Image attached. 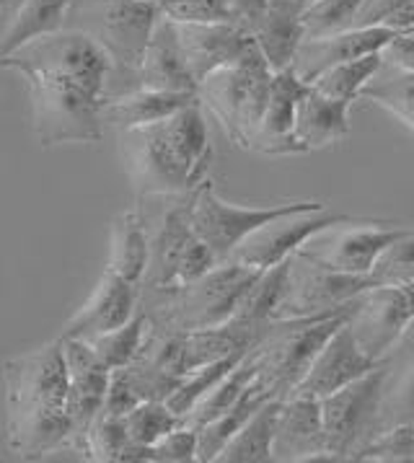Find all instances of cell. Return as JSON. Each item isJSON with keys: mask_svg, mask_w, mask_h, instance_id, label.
Here are the masks:
<instances>
[{"mask_svg": "<svg viewBox=\"0 0 414 463\" xmlns=\"http://www.w3.org/2000/svg\"><path fill=\"white\" fill-rule=\"evenodd\" d=\"M68 363V411L73 420V450L86 458V438L104 409V399L112 381L107 368L86 339L60 336Z\"/></svg>", "mask_w": 414, "mask_h": 463, "instance_id": "obj_14", "label": "cell"}, {"mask_svg": "<svg viewBox=\"0 0 414 463\" xmlns=\"http://www.w3.org/2000/svg\"><path fill=\"white\" fill-rule=\"evenodd\" d=\"M353 461L358 463H414V425H399L381 430L376 438L360 448Z\"/></svg>", "mask_w": 414, "mask_h": 463, "instance_id": "obj_39", "label": "cell"}, {"mask_svg": "<svg viewBox=\"0 0 414 463\" xmlns=\"http://www.w3.org/2000/svg\"><path fill=\"white\" fill-rule=\"evenodd\" d=\"M122 422H125L135 443L153 448L164 435H169L171 430L184 425L187 420L182 414H176L166 399H146L132 409L130 414H125Z\"/></svg>", "mask_w": 414, "mask_h": 463, "instance_id": "obj_37", "label": "cell"}, {"mask_svg": "<svg viewBox=\"0 0 414 463\" xmlns=\"http://www.w3.org/2000/svg\"><path fill=\"white\" fill-rule=\"evenodd\" d=\"M371 278L376 285H414V231L381 254Z\"/></svg>", "mask_w": 414, "mask_h": 463, "instance_id": "obj_40", "label": "cell"}, {"mask_svg": "<svg viewBox=\"0 0 414 463\" xmlns=\"http://www.w3.org/2000/svg\"><path fill=\"white\" fill-rule=\"evenodd\" d=\"M161 14L176 24H210L228 21L223 0H155Z\"/></svg>", "mask_w": 414, "mask_h": 463, "instance_id": "obj_44", "label": "cell"}, {"mask_svg": "<svg viewBox=\"0 0 414 463\" xmlns=\"http://www.w3.org/2000/svg\"><path fill=\"white\" fill-rule=\"evenodd\" d=\"M140 402H146V399H143V393L135 386L130 371H127V368L112 371V381H109V391H107V399H104L101 414L125 417V414H130L132 409L137 407Z\"/></svg>", "mask_w": 414, "mask_h": 463, "instance_id": "obj_45", "label": "cell"}, {"mask_svg": "<svg viewBox=\"0 0 414 463\" xmlns=\"http://www.w3.org/2000/svg\"><path fill=\"white\" fill-rule=\"evenodd\" d=\"M296 3H306V5H308V0H296Z\"/></svg>", "mask_w": 414, "mask_h": 463, "instance_id": "obj_49", "label": "cell"}, {"mask_svg": "<svg viewBox=\"0 0 414 463\" xmlns=\"http://www.w3.org/2000/svg\"><path fill=\"white\" fill-rule=\"evenodd\" d=\"M306 91H308V83L296 73V68L275 73L267 111H264L257 132L251 135V143H249L251 153L269 156V158L303 156L306 153L298 135H296L298 101H301Z\"/></svg>", "mask_w": 414, "mask_h": 463, "instance_id": "obj_17", "label": "cell"}, {"mask_svg": "<svg viewBox=\"0 0 414 463\" xmlns=\"http://www.w3.org/2000/svg\"><path fill=\"white\" fill-rule=\"evenodd\" d=\"M119 156L137 197H179L205 184L212 143L205 107L189 104L148 128L117 132Z\"/></svg>", "mask_w": 414, "mask_h": 463, "instance_id": "obj_3", "label": "cell"}, {"mask_svg": "<svg viewBox=\"0 0 414 463\" xmlns=\"http://www.w3.org/2000/svg\"><path fill=\"white\" fill-rule=\"evenodd\" d=\"M5 420L3 443L21 458L50 456L73 448L68 411V363L62 339L14 354L3 363Z\"/></svg>", "mask_w": 414, "mask_h": 463, "instance_id": "obj_2", "label": "cell"}, {"mask_svg": "<svg viewBox=\"0 0 414 463\" xmlns=\"http://www.w3.org/2000/svg\"><path fill=\"white\" fill-rule=\"evenodd\" d=\"M350 107L353 104L334 101L308 86L296 117V135L306 153L329 148L350 135Z\"/></svg>", "mask_w": 414, "mask_h": 463, "instance_id": "obj_25", "label": "cell"}, {"mask_svg": "<svg viewBox=\"0 0 414 463\" xmlns=\"http://www.w3.org/2000/svg\"><path fill=\"white\" fill-rule=\"evenodd\" d=\"M353 221L347 213H334L329 207L321 210H306V213H290L278 221L262 225L257 233H251L231 257L233 261H241L246 267L269 269L280 261L290 260L298 254L306 243L316 239L319 233L334 228L339 222Z\"/></svg>", "mask_w": 414, "mask_h": 463, "instance_id": "obj_13", "label": "cell"}, {"mask_svg": "<svg viewBox=\"0 0 414 463\" xmlns=\"http://www.w3.org/2000/svg\"><path fill=\"white\" fill-rule=\"evenodd\" d=\"M355 308L326 318L269 321L257 350L262 357V378L278 399H287L296 393L308 368L314 365L316 354L332 339V334L353 318Z\"/></svg>", "mask_w": 414, "mask_h": 463, "instance_id": "obj_7", "label": "cell"}, {"mask_svg": "<svg viewBox=\"0 0 414 463\" xmlns=\"http://www.w3.org/2000/svg\"><path fill=\"white\" fill-rule=\"evenodd\" d=\"M153 463H194L200 461V427L179 425L153 445Z\"/></svg>", "mask_w": 414, "mask_h": 463, "instance_id": "obj_43", "label": "cell"}, {"mask_svg": "<svg viewBox=\"0 0 414 463\" xmlns=\"http://www.w3.org/2000/svg\"><path fill=\"white\" fill-rule=\"evenodd\" d=\"M355 26H391L414 34V0H365Z\"/></svg>", "mask_w": 414, "mask_h": 463, "instance_id": "obj_42", "label": "cell"}, {"mask_svg": "<svg viewBox=\"0 0 414 463\" xmlns=\"http://www.w3.org/2000/svg\"><path fill=\"white\" fill-rule=\"evenodd\" d=\"M389 373V365L383 363L350 386L321 399L326 443L337 461H353L360 448L378 435Z\"/></svg>", "mask_w": 414, "mask_h": 463, "instance_id": "obj_9", "label": "cell"}, {"mask_svg": "<svg viewBox=\"0 0 414 463\" xmlns=\"http://www.w3.org/2000/svg\"><path fill=\"white\" fill-rule=\"evenodd\" d=\"M399 34H407V32H399L391 26H355V29L339 32L332 37L306 39L293 68L311 86L324 71L334 68L339 62H350L358 57L383 52V47Z\"/></svg>", "mask_w": 414, "mask_h": 463, "instance_id": "obj_21", "label": "cell"}, {"mask_svg": "<svg viewBox=\"0 0 414 463\" xmlns=\"http://www.w3.org/2000/svg\"><path fill=\"white\" fill-rule=\"evenodd\" d=\"M262 373V357H259V350L254 347L251 353L246 354L244 360L228 373L226 378L215 386V389L207 393L205 399L194 407V411L187 417L189 425L202 427L212 420H218L221 414H226L228 409L233 407L241 396L246 393V389L259 378Z\"/></svg>", "mask_w": 414, "mask_h": 463, "instance_id": "obj_31", "label": "cell"}, {"mask_svg": "<svg viewBox=\"0 0 414 463\" xmlns=\"http://www.w3.org/2000/svg\"><path fill=\"white\" fill-rule=\"evenodd\" d=\"M303 11H306V3L269 0L267 16L254 32V39L262 50L264 60L275 73L293 68L298 50L306 42Z\"/></svg>", "mask_w": 414, "mask_h": 463, "instance_id": "obj_24", "label": "cell"}, {"mask_svg": "<svg viewBox=\"0 0 414 463\" xmlns=\"http://www.w3.org/2000/svg\"><path fill=\"white\" fill-rule=\"evenodd\" d=\"M249 353H251V350H249ZM249 353L231 354L226 360H218V363H210V365H202V368H197V371L187 373L184 381H182V383L174 389V393H171L169 399H166L169 407L187 420L189 414L194 411V407H197L207 393L215 389V386H218L228 373L233 371Z\"/></svg>", "mask_w": 414, "mask_h": 463, "instance_id": "obj_36", "label": "cell"}, {"mask_svg": "<svg viewBox=\"0 0 414 463\" xmlns=\"http://www.w3.org/2000/svg\"><path fill=\"white\" fill-rule=\"evenodd\" d=\"M365 0H311L303 11L306 39H321L355 29Z\"/></svg>", "mask_w": 414, "mask_h": 463, "instance_id": "obj_38", "label": "cell"}, {"mask_svg": "<svg viewBox=\"0 0 414 463\" xmlns=\"http://www.w3.org/2000/svg\"><path fill=\"white\" fill-rule=\"evenodd\" d=\"M223 5H226L228 21H233L236 26H241L254 37L257 26L267 16L269 0H223Z\"/></svg>", "mask_w": 414, "mask_h": 463, "instance_id": "obj_46", "label": "cell"}, {"mask_svg": "<svg viewBox=\"0 0 414 463\" xmlns=\"http://www.w3.org/2000/svg\"><path fill=\"white\" fill-rule=\"evenodd\" d=\"M112 246L107 269L143 288L151 261V231L140 207L119 213L112 221Z\"/></svg>", "mask_w": 414, "mask_h": 463, "instance_id": "obj_26", "label": "cell"}, {"mask_svg": "<svg viewBox=\"0 0 414 463\" xmlns=\"http://www.w3.org/2000/svg\"><path fill=\"white\" fill-rule=\"evenodd\" d=\"M151 316L148 311L140 306V311L132 316L127 324L117 326L112 332L96 334L91 339H86L94 353L99 354V360L112 368V371H119V368H130L132 363L140 357L148 336H151Z\"/></svg>", "mask_w": 414, "mask_h": 463, "instance_id": "obj_32", "label": "cell"}, {"mask_svg": "<svg viewBox=\"0 0 414 463\" xmlns=\"http://www.w3.org/2000/svg\"><path fill=\"white\" fill-rule=\"evenodd\" d=\"M362 99L386 109L404 128L414 132V73H404V71H394L383 65L381 73L362 91Z\"/></svg>", "mask_w": 414, "mask_h": 463, "instance_id": "obj_35", "label": "cell"}, {"mask_svg": "<svg viewBox=\"0 0 414 463\" xmlns=\"http://www.w3.org/2000/svg\"><path fill=\"white\" fill-rule=\"evenodd\" d=\"M0 68L29 83L32 128L42 148L101 143L114 65L96 39L62 26L0 55Z\"/></svg>", "mask_w": 414, "mask_h": 463, "instance_id": "obj_1", "label": "cell"}, {"mask_svg": "<svg viewBox=\"0 0 414 463\" xmlns=\"http://www.w3.org/2000/svg\"><path fill=\"white\" fill-rule=\"evenodd\" d=\"M381 68H383V55L381 52L358 57V60H350V62H339L334 68L324 71L311 83V89H316V91L334 99V101L353 104V101L362 99V91L381 73Z\"/></svg>", "mask_w": 414, "mask_h": 463, "instance_id": "obj_34", "label": "cell"}, {"mask_svg": "<svg viewBox=\"0 0 414 463\" xmlns=\"http://www.w3.org/2000/svg\"><path fill=\"white\" fill-rule=\"evenodd\" d=\"M76 0H19L5 19V32L0 39V55H11L26 42L62 29L65 16Z\"/></svg>", "mask_w": 414, "mask_h": 463, "instance_id": "obj_27", "label": "cell"}, {"mask_svg": "<svg viewBox=\"0 0 414 463\" xmlns=\"http://www.w3.org/2000/svg\"><path fill=\"white\" fill-rule=\"evenodd\" d=\"M308 3H311V0H308Z\"/></svg>", "mask_w": 414, "mask_h": 463, "instance_id": "obj_50", "label": "cell"}, {"mask_svg": "<svg viewBox=\"0 0 414 463\" xmlns=\"http://www.w3.org/2000/svg\"><path fill=\"white\" fill-rule=\"evenodd\" d=\"M290 269H293V257L269 267V269H262V275L246 293L244 303L236 314V321L254 324V326H267L269 321H275V316L287 296V288H290Z\"/></svg>", "mask_w": 414, "mask_h": 463, "instance_id": "obj_33", "label": "cell"}, {"mask_svg": "<svg viewBox=\"0 0 414 463\" xmlns=\"http://www.w3.org/2000/svg\"><path fill=\"white\" fill-rule=\"evenodd\" d=\"M275 71L267 65L262 50L254 39V47L239 62L226 65L200 83V104L210 111L239 148L249 150L251 135L262 122L269 93H272Z\"/></svg>", "mask_w": 414, "mask_h": 463, "instance_id": "obj_5", "label": "cell"}, {"mask_svg": "<svg viewBox=\"0 0 414 463\" xmlns=\"http://www.w3.org/2000/svg\"><path fill=\"white\" fill-rule=\"evenodd\" d=\"M262 275L241 261H221L205 278L194 279L169 296L158 298V318H151L155 332H194L233 321L246 293Z\"/></svg>", "mask_w": 414, "mask_h": 463, "instance_id": "obj_4", "label": "cell"}, {"mask_svg": "<svg viewBox=\"0 0 414 463\" xmlns=\"http://www.w3.org/2000/svg\"><path fill=\"white\" fill-rule=\"evenodd\" d=\"M8 3H11V0H3V8H5V5H8Z\"/></svg>", "mask_w": 414, "mask_h": 463, "instance_id": "obj_48", "label": "cell"}, {"mask_svg": "<svg viewBox=\"0 0 414 463\" xmlns=\"http://www.w3.org/2000/svg\"><path fill=\"white\" fill-rule=\"evenodd\" d=\"M140 311V285L119 278L104 267V275L94 285L91 296L78 306L73 316L65 321L60 336L91 339L96 334L112 332L127 324Z\"/></svg>", "mask_w": 414, "mask_h": 463, "instance_id": "obj_18", "label": "cell"}, {"mask_svg": "<svg viewBox=\"0 0 414 463\" xmlns=\"http://www.w3.org/2000/svg\"><path fill=\"white\" fill-rule=\"evenodd\" d=\"M272 461H337L329 453V443H326L321 399L303 396V393H293L285 399L280 417H278V430H275Z\"/></svg>", "mask_w": 414, "mask_h": 463, "instance_id": "obj_16", "label": "cell"}, {"mask_svg": "<svg viewBox=\"0 0 414 463\" xmlns=\"http://www.w3.org/2000/svg\"><path fill=\"white\" fill-rule=\"evenodd\" d=\"M414 324V285H376L360 296L350 326L360 347L378 363L407 339Z\"/></svg>", "mask_w": 414, "mask_h": 463, "instance_id": "obj_12", "label": "cell"}, {"mask_svg": "<svg viewBox=\"0 0 414 463\" xmlns=\"http://www.w3.org/2000/svg\"><path fill=\"white\" fill-rule=\"evenodd\" d=\"M192 203L194 192L174 197V204L161 215L151 233V261L143 288L155 298L179 290V267L189 243L197 236L192 228Z\"/></svg>", "mask_w": 414, "mask_h": 463, "instance_id": "obj_15", "label": "cell"}, {"mask_svg": "<svg viewBox=\"0 0 414 463\" xmlns=\"http://www.w3.org/2000/svg\"><path fill=\"white\" fill-rule=\"evenodd\" d=\"M378 365H383V363L373 360L360 347L358 336H355L350 321H347L344 326H339L337 332L332 334V339L316 354L314 365L308 368L296 393L324 399V396H329L334 391L350 386L353 381L362 378L365 373L376 371Z\"/></svg>", "mask_w": 414, "mask_h": 463, "instance_id": "obj_19", "label": "cell"}, {"mask_svg": "<svg viewBox=\"0 0 414 463\" xmlns=\"http://www.w3.org/2000/svg\"><path fill=\"white\" fill-rule=\"evenodd\" d=\"M179 42L187 57V65L197 86L207 75L239 62L254 47V37L236 26L233 21H210V24H176Z\"/></svg>", "mask_w": 414, "mask_h": 463, "instance_id": "obj_20", "label": "cell"}, {"mask_svg": "<svg viewBox=\"0 0 414 463\" xmlns=\"http://www.w3.org/2000/svg\"><path fill=\"white\" fill-rule=\"evenodd\" d=\"M326 207L319 200H296V203L280 204H236L226 203L212 182L194 189V203H192V228L202 241L212 249V254L221 261H228L236 249L257 233L262 225L278 221L290 213H306V210H321Z\"/></svg>", "mask_w": 414, "mask_h": 463, "instance_id": "obj_8", "label": "cell"}, {"mask_svg": "<svg viewBox=\"0 0 414 463\" xmlns=\"http://www.w3.org/2000/svg\"><path fill=\"white\" fill-rule=\"evenodd\" d=\"M371 288H376L371 275H350V272L326 269L293 254L290 288L275 321L326 318V316L344 314L355 308L360 296Z\"/></svg>", "mask_w": 414, "mask_h": 463, "instance_id": "obj_10", "label": "cell"}, {"mask_svg": "<svg viewBox=\"0 0 414 463\" xmlns=\"http://www.w3.org/2000/svg\"><path fill=\"white\" fill-rule=\"evenodd\" d=\"M383 65L394 68V71H404V73H414V34H399L386 47H383Z\"/></svg>", "mask_w": 414, "mask_h": 463, "instance_id": "obj_47", "label": "cell"}, {"mask_svg": "<svg viewBox=\"0 0 414 463\" xmlns=\"http://www.w3.org/2000/svg\"><path fill=\"white\" fill-rule=\"evenodd\" d=\"M140 89H158V91H179V93H197V80L189 71L187 57L179 42V29L176 21L164 19L158 21L153 32L151 44L140 62Z\"/></svg>", "mask_w": 414, "mask_h": 463, "instance_id": "obj_22", "label": "cell"}, {"mask_svg": "<svg viewBox=\"0 0 414 463\" xmlns=\"http://www.w3.org/2000/svg\"><path fill=\"white\" fill-rule=\"evenodd\" d=\"M200 101L197 93L158 91V89H135V91L112 93L104 101V125L117 132L148 128L164 122L189 104Z\"/></svg>", "mask_w": 414, "mask_h": 463, "instance_id": "obj_23", "label": "cell"}, {"mask_svg": "<svg viewBox=\"0 0 414 463\" xmlns=\"http://www.w3.org/2000/svg\"><path fill=\"white\" fill-rule=\"evenodd\" d=\"M414 228L383 221H347L319 233L303 246L298 257L326 269L371 275L381 254L399 239L409 236Z\"/></svg>", "mask_w": 414, "mask_h": 463, "instance_id": "obj_11", "label": "cell"}, {"mask_svg": "<svg viewBox=\"0 0 414 463\" xmlns=\"http://www.w3.org/2000/svg\"><path fill=\"white\" fill-rule=\"evenodd\" d=\"M269 399H278L269 383L259 378L246 389V393L228 409L226 414H221L218 420L207 422V425L200 427V463H212L218 461V456L223 453V448L228 445V440L241 430V427L259 411V409L269 402Z\"/></svg>", "mask_w": 414, "mask_h": 463, "instance_id": "obj_28", "label": "cell"}, {"mask_svg": "<svg viewBox=\"0 0 414 463\" xmlns=\"http://www.w3.org/2000/svg\"><path fill=\"white\" fill-rule=\"evenodd\" d=\"M285 399H269L223 448L218 463H269Z\"/></svg>", "mask_w": 414, "mask_h": 463, "instance_id": "obj_29", "label": "cell"}, {"mask_svg": "<svg viewBox=\"0 0 414 463\" xmlns=\"http://www.w3.org/2000/svg\"><path fill=\"white\" fill-rule=\"evenodd\" d=\"M161 19L155 0H76L62 26L96 39L112 57L114 73H130L140 89V62Z\"/></svg>", "mask_w": 414, "mask_h": 463, "instance_id": "obj_6", "label": "cell"}, {"mask_svg": "<svg viewBox=\"0 0 414 463\" xmlns=\"http://www.w3.org/2000/svg\"><path fill=\"white\" fill-rule=\"evenodd\" d=\"M399 422H412L414 425V354L404 365V371L396 375L394 393L386 391L383 407H381V430L399 425Z\"/></svg>", "mask_w": 414, "mask_h": 463, "instance_id": "obj_41", "label": "cell"}, {"mask_svg": "<svg viewBox=\"0 0 414 463\" xmlns=\"http://www.w3.org/2000/svg\"><path fill=\"white\" fill-rule=\"evenodd\" d=\"M86 458L107 463H153V450L132 440L122 417L99 414L86 438Z\"/></svg>", "mask_w": 414, "mask_h": 463, "instance_id": "obj_30", "label": "cell"}]
</instances>
